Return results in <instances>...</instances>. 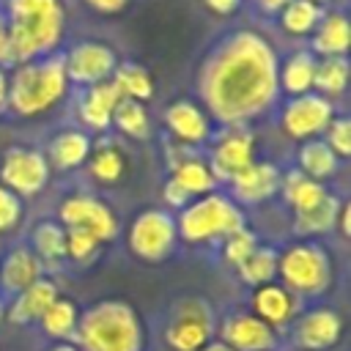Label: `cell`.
<instances>
[{"instance_id":"ab89813d","label":"cell","mask_w":351,"mask_h":351,"mask_svg":"<svg viewBox=\"0 0 351 351\" xmlns=\"http://www.w3.org/2000/svg\"><path fill=\"white\" fill-rule=\"evenodd\" d=\"M25 219V200H19L14 192L0 186V236L14 233Z\"/></svg>"},{"instance_id":"74e56055","label":"cell","mask_w":351,"mask_h":351,"mask_svg":"<svg viewBox=\"0 0 351 351\" xmlns=\"http://www.w3.org/2000/svg\"><path fill=\"white\" fill-rule=\"evenodd\" d=\"M258 244H261L258 236H255L250 228H241V230L230 233L228 239H222V261L236 269V266H241V263L252 255V250H255Z\"/></svg>"},{"instance_id":"f1b7e54d","label":"cell","mask_w":351,"mask_h":351,"mask_svg":"<svg viewBox=\"0 0 351 351\" xmlns=\"http://www.w3.org/2000/svg\"><path fill=\"white\" fill-rule=\"evenodd\" d=\"M326 192H329L326 184H318V181L307 178V176L299 173L296 167H291V170H285V173L280 176V189H277V195L285 200V206H291L293 214L313 208L315 203H321V200L326 197Z\"/></svg>"},{"instance_id":"cb8c5ba5","label":"cell","mask_w":351,"mask_h":351,"mask_svg":"<svg viewBox=\"0 0 351 351\" xmlns=\"http://www.w3.org/2000/svg\"><path fill=\"white\" fill-rule=\"evenodd\" d=\"M315 66H318V58L310 49H296L288 58H282L280 66H277L280 93H285L288 99L310 93L313 82H315Z\"/></svg>"},{"instance_id":"816d5d0a","label":"cell","mask_w":351,"mask_h":351,"mask_svg":"<svg viewBox=\"0 0 351 351\" xmlns=\"http://www.w3.org/2000/svg\"><path fill=\"white\" fill-rule=\"evenodd\" d=\"M318 3H321V5H324V3H326V0H318Z\"/></svg>"},{"instance_id":"484cf974","label":"cell","mask_w":351,"mask_h":351,"mask_svg":"<svg viewBox=\"0 0 351 351\" xmlns=\"http://www.w3.org/2000/svg\"><path fill=\"white\" fill-rule=\"evenodd\" d=\"M351 47V27H348V16L340 11H326L324 19L318 22L315 33H313V47L310 52L315 58H346Z\"/></svg>"},{"instance_id":"44dd1931","label":"cell","mask_w":351,"mask_h":351,"mask_svg":"<svg viewBox=\"0 0 351 351\" xmlns=\"http://www.w3.org/2000/svg\"><path fill=\"white\" fill-rule=\"evenodd\" d=\"M118 101H121V93L112 80L82 88L80 101H77V118H80L82 129L107 134V129L112 126V112H115Z\"/></svg>"},{"instance_id":"f546056e","label":"cell","mask_w":351,"mask_h":351,"mask_svg":"<svg viewBox=\"0 0 351 351\" xmlns=\"http://www.w3.org/2000/svg\"><path fill=\"white\" fill-rule=\"evenodd\" d=\"M343 200L335 195V192H326V197L321 203H315L313 208L307 211H299L293 214V233L299 239H315V236H324L329 230H335V222H337V211H340Z\"/></svg>"},{"instance_id":"30bf717a","label":"cell","mask_w":351,"mask_h":351,"mask_svg":"<svg viewBox=\"0 0 351 351\" xmlns=\"http://www.w3.org/2000/svg\"><path fill=\"white\" fill-rule=\"evenodd\" d=\"M60 55H63L69 85H77V88H90V85L112 80L121 63L118 52L107 41H99V38H80Z\"/></svg>"},{"instance_id":"681fc988","label":"cell","mask_w":351,"mask_h":351,"mask_svg":"<svg viewBox=\"0 0 351 351\" xmlns=\"http://www.w3.org/2000/svg\"><path fill=\"white\" fill-rule=\"evenodd\" d=\"M47 351H80L74 343H55V346H49Z\"/></svg>"},{"instance_id":"5b68a950","label":"cell","mask_w":351,"mask_h":351,"mask_svg":"<svg viewBox=\"0 0 351 351\" xmlns=\"http://www.w3.org/2000/svg\"><path fill=\"white\" fill-rule=\"evenodd\" d=\"M241 228H247L244 208L228 192H219V189L189 200L176 217V230L184 244L222 241Z\"/></svg>"},{"instance_id":"ee69618b","label":"cell","mask_w":351,"mask_h":351,"mask_svg":"<svg viewBox=\"0 0 351 351\" xmlns=\"http://www.w3.org/2000/svg\"><path fill=\"white\" fill-rule=\"evenodd\" d=\"M85 5L99 11V14H118L129 5V0H85Z\"/></svg>"},{"instance_id":"e0dca14e","label":"cell","mask_w":351,"mask_h":351,"mask_svg":"<svg viewBox=\"0 0 351 351\" xmlns=\"http://www.w3.org/2000/svg\"><path fill=\"white\" fill-rule=\"evenodd\" d=\"M280 176L282 170L269 162V159H255L250 167H244L241 173H236L228 184V195L241 206V208H252L261 206L266 200H271L280 189Z\"/></svg>"},{"instance_id":"60d3db41","label":"cell","mask_w":351,"mask_h":351,"mask_svg":"<svg viewBox=\"0 0 351 351\" xmlns=\"http://www.w3.org/2000/svg\"><path fill=\"white\" fill-rule=\"evenodd\" d=\"M162 197H165V203H167L170 208H178V211L192 200V197H189V195H186L176 181H170V178H167V181H165V186H162Z\"/></svg>"},{"instance_id":"d590c367","label":"cell","mask_w":351,"mask_h":351,"mask_svg":"<svg viewBox=\"0 0 351 351\" xmlns=\"http://www.w3.org/2000/svg\"><path fill=\"white\" fill-rule=\"evenodd\" d=\"M112 126L123 137L137 140V143H143V140L151 137V115H148L145 104L132 101V99H121L118 101V107L112 112Z\"/></svg>"},{"instance_id":"ffe728a7","label":"cell","mask_w":351,"mask_h":351,"mask_svg":"<svg viewBox=\"0 0 351 351\" xmlns=\"http://www.w3.org/2000/svg\"><path fill=\"white\" fill-rule=\"evenodd\" d=\"M90 145H93V137L85 129H77V126L58 129L49 137L47 148H44V156L49 162V170L52 173H71V170L82 167L88 162Z\"/></svg>"},{"instance_id":"6da1fadb","label":"cell","mask_w":351,"mask_h":351,"mask_svg":"<svg viewBox=\"0 0 351 351\" xmlns=\"http://www.w3.org/2000/svg\"><path fill=\"white\" fill-rule=\"evenodd\" d=\"M277 66L280 55L263 33L241 27L222 36L197 69L200 107L222 126H247L277 104Z\"/></svg>"},{"instance_id":"d6a6232c","label":"cell","mask_w":351,"mask_h":351,"mask_svg":"<svg viewBox=\"0 0 351 351\" xmlns=\"http://www.w3.org/2000/svg\"><path fill=\"white\" fill-rule=\"evenodd\" d=\"M112 82H115L121 99H132V101L145 104L154 96V77L143 63H134V60L118 63V69L112 74Z\"/></svg>"},{"instance_id":"3957f363","label":"cell","mask_w":351,"mask_h":351,"mask_svg":"<svg viewBox=\"0 0 351 351\" xmlns=\"http://www.w3.org/2000/svg\"><path fill=\"white\" fill-rule=\"evenodd\" d=\"M74 346L80 351H145V326L129 302L101 299L80 313Z\"/></svg>"},{"instance_id":"52a82bcc","label":"cell","mask_w":351,"mask_h":351,"mask_svg":"<svg viewBox=\"0 0 351 351\" xmlns=\"http://www.w3.org/2000/svg\"><path fill=\"white\" fill-rule=\"evenodd\" d=\"M217 335V313L203 296H181L170 304L162 340L170 351H200Z\"/></svg>"},{"instance_id":"1f68e13d","label":"cell","mask_w":351,"mask_h":351,"mask_svg":"<svg viewBox=\"0 0 351 351\" xmlns=\"http://www.w3.org/2000/svg\"><path fill=\"white\" fill-rule=\"evenodd\" d=\"M324 14H326V8L318 0H291L277 14V19H280V27H282L285 36H291V38H307V36L315 33V27L324 19Z\"/></svg>"},{"instance_id":"2e32d148","label":"cell","mask_w":351,"mask_h":351,"mask_svg":"<svg viewBox=\"0 0 351 351\" xmlns=\"http://www.w3.org/2000/svg\"><path fill=\"white\" fill-rule=\"evenodd\" d=\"M219 340L228 343L233 351H274L277 348V332L263 324L250 310H236L217 324Z\"/></svg>"},{"instance_id":"7c38bea8","label":"cell","mask_w":351,"mask_h":351,"mask_svg":"<svg viewBox=\"0 0 351 351\" xmlns=\"http://www.w3.org/2000/svg\"><path fill=\"white\" fill-rule=\"evenodd\" d=\"M335 101L324 99L321 93L310 90L304 96H293L282 104L280 110V129L285 137L291 140H299V143H307V140H315V137H324L326 126L332 123L335 118Z\"/></svg>"},{"instance_id":"8992f818","label":"cell","mask_w":351,"mask_h":351,"mask_svg":"<svg viewBox=\"0 0 351 351\" xmlns=\"http://www.w3.org/2000/svg\"><path fill=\"white\" fill-rule=\"evenodd\" d=\"M277 280L299 299H321L335 282V263L324 244L299 239L280 250Z\"/></svg>"},{"instance_id":"b9f144b4","label":"cell","mask_w":351,"mask_h":351,"mask_svg":"<svg viewBox=\"0 0 351 351\" xmlns=\"http://www.w3.org/2000/svg\"><path fill=\"white\" fill-rule=\"evenodd\" d=\"M5 27H8V22H5V14H3V5H0V69H3V71H8V69H14V58H11V49H8V38H5Z\"/></svg>"},{"instance_id":"9c48e42d","label":"cell","mask_w":351,"mask_h":351,"mask_svg":"<svg viewBox=\"0 0 351 351\" xmlns=\"http://www.w3.org/2000/svg\"><path fill=\"white\" fill-rule=\"evenodd\" d=\"M52 170L44 148L36 145H8L0 156V186L14 192L19 200H33L49 186Z\"/></svg>"},{"instance_id":"277c9868","label":"cell","mask_w":351,"mask_h":351,"mask_svg":"<svg viewBox=\"0 0 351 351\" xmlns=\"http://www.w3.org/2000/svg\"><path fill=\"white\" fill-rule=\"evenodd\" d=\"M69 93L63 55H47L19 63L8 71V112L33 121L55 110Z\"/></svg>"},{"instance_id":"836d02e7","label":"cell","mask_w":351,"mask_h":351,"mask_svg":"<svg viewBox=\"0 0 351 351\" xmlns=\"http://www.w3.org/2000/svg\"><path fill=\"white\" fill-rule=\"evenodd\" d=\"M277 255H280L277 247H271V244H258V247L252 250V255H250L241 266H236L239 280H241L244 285H250V288H261V285H266V282H274V280H277Z\"/></svg>"},{"instance_id":"f907efd6","label":"cell","mask_w":351,"mask_h":351,"mask_svg":"<svg viewBox=\"0 0 351 351\" xmlns=\"http://www.w3.org/2000/svg\"><path fill=\"white\" fill-rule=\"evenodd\" d=\"M3 321H5V299L0 296V326H3Z\"/></svg>"},{"instance_id":"5bb4252c","label":"cell","mask_w":351,"mask_h":351,"mask_svg":"<svg viewBox=\"0 0 351 351\" xmlns=\"http://www.w3.org/2000/svg\"><path fill=\"white\" fill-rule=\"evenodd\" d=\"M291 326V343L299 351H329L343 340L346 332L343 315L326 304L302 310Z\"/></svg>"},{"instance_id":"8fae6325","label":"cell","mask_w":351,"mask_h":351,"mask_svg":"<svg viewBox=\"0 0 351 351\" xmlns=\"http://www.w3.org/2000/svg\"><path fill=\"white\" fill-rule=\"evenodd\" d=\"M63 228H82L88 233H93L101 244L112 241L121 230V219L112 211L110 203H104L101 197L90 195V192H71L58 203V217H55Z\"/></svg>"},{"instance_id":"9a60e30c","label":"cell","mask_w":351,"mask_h":351,"mask_svg":"<svg viewBox=\"0 0 351 351\" xmlns=\"http://www.w3.org/2000/svg\"><path fill=\"white\" fill-rule=\"evenodd\" d=\"M165 129L167 134L178 143V145H206L214 137V121L208 118V112L192 101V99H176L165 107L162 112Z\"/></svg>"},{"instance_id":"7dc6e473","label":"cell","mask_w":351,"mask_h":351,"mask_svg":"<svg viewBox=\"0 0 351 351\" xmlns=\"http://www.w3.org/2000/svg\"><path fill=\"white\" fill-rule=\"evenodd\" d=\"M8 112V71L0 69V115Z\"/></svg>"},{"instance_id":"ac0fdd59","label":"cell","mask_w":351,"mask_h":351,"mask_svg":"<svg viewBox=\"0 0 351 351\" xmlns=\"http://www.w3.org/2000/svg\"><path fill=\"white\" fill-rule=\"evenodd\" d=\"M250 313L258 315L263 324H269L277 332V329H285L296 321V315L302 313V299L274 280V282H266L261 288H252Z\"/></svg>"},{"instance_id":"603a6c76","label":"cell","mask_w":351,"mask_h":351,"mask_svg":"<svg viewBox=\"0 0 351 351\" xmlns=\"http://www.w3.org/2000/svg\"><path fill=\"white\" fill-rule=\"evenodd\" d=\"M60 296V288L52 277H41L36 280L30 288H25L22 293L11 296L5 302V321L14 324V326H30V324H38V318L44 315V310Z\"/></svg>"},{"instance_id":"f6af8a7d","label":"cell","mask_w":351,"mask_h":351,"mask_svg":"<svg viewBox=\"0 0 351 351\" xmlns=\"http://www.w3.org/2000/svg\"><path fill=\"white\" fill-rule=\"evenodd\" d=\"M335 228L340 230V236L343 239H348V233H351V206L343 200V206H340V211H337V222H335Z\"/></svg>"},{"instance_id":"d6986e66","label":"cell","mask_w":351,"mask_h":351,"mask_svg":"<svg viewBox=\"0 0 351 351\" xmlns=\"http://www.w3.org/2000/svg\"><path fill=\"white\" fill-rule=\"evenodd\" d=\"M47 271L41 261L33 255L27 244H14L0 255V296L8 302L11 296L30 288L36 280H41Z\"/></svg>"},{"instance_id":"4316f807","label":"cell","mask_w":351,"mask_h":351,"mask_svg":"<svg viewBox=\"0 0 351 351\" xmlns=\"http://www.w3.org/2000/svg\"><path fill=\"white\" fill-rule=\"evenodd\" d=\"M170 181H176L192 200L195 197H203V195H211L217 192V178L206 162V156H195V154H186V156H178L173 159L170 165Z\"/></svg>"},{"instance_id":"7bdbcfd3","label":"cell","mask_w":351,"mask_h":351,"mask_svg":"<svg viewBox=\"0 0 351 351\" xmlns=\"http://www.w3.org/2000/svg\"><path fill=\"white\" fill-rule=\"evenodd\" d=\"M203 5L217 16H230L241 8V0H203Z\"/></svg>"},{"instance_id":"7a4b0ae2","label":"cell","mask_w":351,"mask_h":351,"mask_svg":"<svg viewBox=\"0 0 351 351\" xmlns=\"http://www.w3.org/2000/svg\"><path fill=\"white\" fill-rule=\"evenodd\" d=\"M3 14L14 66L60 52L66 36L63 0H5Z\"/></svg>"},{"instance_id":"4dcf8cb0","label":"cell","mask_w":351,"mask_h":351,"mask_svg":"<svg viewBox=\"0 0 351 351\" xmlns=\"http://www.w3.org/2000/svg\"><path fill=\"white\" fill-rule=\"evenodd\" d=\"M77 324H80V307L69 296H58L44 310V315L38 318V329L47 337L58 340V343H71L74 340V332H77Z\"/></svg>"},{"instance_id":"c3c4849f","label":"cell","mask_w":351,"mask_h":351,"mask_svg":"<svg viewBox=\"0 0 351 351\" xmlns=\"http://www.w3.org/2000/svg\"><path fill=\"white\" fill-rule=\"evenodd\" d=\"M200 351H233V348H230L228 343H222V340L217 337V340H211V343H206V346H203Z\"/></svg>"},{"instance_id":"bcb514c9","label":"cell","mask_w":351,"mask_h":351,"mask_svg":"<svg viewBox=\"0 0 351 351\" xmlns=\"http://www.w3.org/2000/svg\"><path fill=\"white\" fill-rule=\"evenodd\" d=\"M258 3V8L263 11V14H280L291 0H255Z\"/></svg>"},{"instance_id":"e575fe53","label":"cell","mask_w":351,"mask_h":351,"mask_svg":"<svg viewBox=\"0 0 351 351\" xmlns=\"http://www.w3.org/2000/svg\"><path fill=\"white\" fill-rule=\"evenodd\" d=\"M348 77H351V69H348V60L346 58H318L313 90L321 93L324 99L335 101L337 96L346 93Z\"/></svg>"},{"instance_id":"8d00e7d4","label":"cell","mask_w":351,"mask_h":351,"mask_svg":"<svg viewBox=\"0 0 351 351\" xmlns=\"http://www.w3.org/2000/svg\"><path fill=\"white\" fill-rule=\"evenodd\" d=\"M99 250H101V241L93 233H88L82 228H66V261L85 266V263L96 261Z\"/></svg>"},{"instance_id":"d4e9b609","label":"cell","mask_w":351,"mask_h":351,"mask_svg":"<svg viewBox=\"0 0 351 351\" xmlns=\"http://www.w3.org/2000/svg\"><path fill=\"white\" fill-rule=\"evenodd\" d=\"M27 247L41 261L44 271L47 269L55 271V269H60L66 263V228L58 219H38L30 228Z\"/></svg>"},{"instance_id":"f35d334b","label":"cell","mask_w":351,"mask_h":351,"mask_svg":"<svg viewBox=\"0 0 351 351\" xmlns=\"http://www.w3.org/2000/svg\"><path fill=\"white\" fill-rule=\"evenodd\" d=\"M321 140L335 151L337 159H348L351 156V121L346 115H335Z\"/></svg>"},{"instance_id":"7402d4cb","label":"cell","mask_w":351,"mask_h":351,"mask_svg":"<svg viewBox=\"0 0 351 351\" xmlns=\"http://www.w3.org/2000/svg\"><path fill=\"white\" fill-rule=\"evenodd\" d=\"M129 154L121 143H115L112 137L101 134V140H96L90 145V154H88V162H85V170L90 176L93 184L99 186H118L126 173H129Z\"/></svg>"},{"instance_id":"4fadbf2b","label":"cell","mask_w":351,"mask_h":351,"mask_svg":"<svg viewBox=\"0 0 351 351\" xmlns=\"http://www.w3.org/2000/svg\"><path fill=\"white\" fill-rule=\"evenodd\" d=\"M255 159H258V140L244 126H225V132L211 137V148L206 156L217 184H230V178L244 167H250Z\"/></svg>"},{"instance_id":"ba28073f","label":"cell","mask_w":351,"mask_h":351,"mask_svg":"<svg viewBox=\"0 0 351 351\" xmlns=\"http://www.w3.org/2000/svg\"><path fill=\"white\" fill-rule=\"evenodd\" d=\"M178 230L167 208H143L126 230L129 252L143 263H162L176 252Z\"/></svg>"},{"instance_id":"83f0119b","label":"cell","mask_w":351,"mask_h":351,"mask_svg":"<svg viewBox=\"0 0 351 351\" xmlns=\"http://www.w3.org/2000/svg\"><path fill=\"white\" fill-rule=\"evenodd\" d=\"M296 170L304 173L307 178L318 181V184H326L329 178L337 176L340 159L335 156V151L321 137H315V140L299 143V148H296Z\"/></svg>"}]
</instances>
